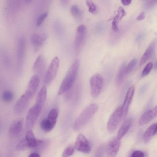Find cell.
Returning <instances> with one entry per match:
<instances>
[{
  "label": "cell",
  "instance_id": "44dd1931",
  "mask_svg": "<svg viewBox=\"0 0 157 157\" xmlns=\"http://www.w3.org/2000/svg\"><path fill=\"white\" fill-rule=\"evenodd\" d=\"M132 123L130 118L127 119L124 122L118 131L117 137L120 140L121 139L128 131Z\"/></svg>",
  "mask_w": 157,
  "mask_h": 157
},
{
  "label": "cell",
  "instance_id": "8992f818",
  "mask_svg": "<svg viewBox=\"0 0 157 157\" xmlns=\"http://www.w3.org/2000/svg\"><path fill=\"white\" fill-rule=\"evenodd\" d=\"M33 96L27 90L22 94L15 104L14 109L17 113L23 112L27 108Z\"/></svg>",
  "mask_w": 157,
  "mask_h": 157
},
{
  "label": "cell",
  "instance_id": "3957f363",
  "mask_svg": "<svg viewBox=\"0 0 157 157\" xmlns=\"http://www.w3.org/2000/svg\"><path fill=\"white\" fill-rule=\"evenodd\" d=\"M103 84V79L99 74L96 73L92 76L90 80V84L91 94L93 98H96L99 95Z\"/></svg>",
  "mask_w": 157,
  "mask_h": 157
},
{
  "label": "cell",
  "instance_id": "4fadbf2b",
  "mask_svg": "<svg viewBox=\"0 0 157 157\" xmlns=\"http://www.w3.org/2000/svg\"><path fill=\"white\" fill-rule=\"evenodd\" d=\"M157 117V105L151 109L144 112L139 121V125L142 126Z\"/></svg>",
  "mask_w": 157,
  "mask_h": 157
},
{
  "label": "cell",
  "instance_id": "8d00e7d4",
  "mask_svg": "<svg viewBox=\"0 0 157 157\" xmlns=\"http://www.w3.org/2000/svg\"><path fill=\"white\" fill-rule=\"evenodd\" d=\"M132 0H121L122 4L124 6L129 5L131 3Z\"/></svg>",
  "mask_w": 157,
  "mask_h": 157
},
{
  "label": "cell",
  "instance_id": "83f0119b",
  "mask_svg": "<svg viewBox=\"0 0 157 157\" xmlns=\"http://www.w3.org/2000/svg\"><path fill=\"white\" fill-rule=\"evenodd\" d=\"M75 148V146L72 145H69L64 150L62 156L67 157L72 155L74 152Z\"/></svg>",
  "mask_w": 157,
  "mask_h": 157
},
{
  "label": "cell",
  "instance_id": "b9f144b4",
  "mask_svg": "<svg viewBox=\"0 0 157 157\" xmlns=\"http://www.w3.org/2000/svg\"><path fill=\"white\" fill-rule=\"evenodd\" d=\"M141 38V35H139L136 38V41H139L140 40V39Z\"/></svg>",
  "mask_w": 157,
  "mask_h": 157
},
{
  "label": "cell",
  "instance_id": "d4e9b609",
  "mask_svg": "<svg viewBox=\"0 0 157 157\" xmlns=\"http://www.w3.org/2000/svg\"><path fill=\"white\" fill-rule=\"evenodd\" d=\"M40 126L41 128L45 132L50 131L54 127L47 119H44L41 121Z\"/></svg>",
  "mask_w": 157,
  "mask_h": 157
},
{
  "label": "cell",
  "instance_id": "5bb4252c",
  "mask_svg": "<svg viewBox=\"0 0 157 157\" xmlns=\"http://www.w3.org/2000/svg\"><path fill=\"white\" fill-rule=\"evenodd\" d=\"M157 44V39L154 40L148 46L141 57L139 64L141 66L144 64L152 56Z\"/></svg>",
  "mask_w": 157,
  "mask_h": 157
},
{
  "label": "cell",
  "instance_id": "9c48e42d",
  "mask_svg": "<svg viewBox=\"0 0 157 157\" xmlns=\"http://www.w3.org/2000/svg\"><path fill=\"white\" fill-rule=\"evenodd\" d=\"M75 146L77 150L85 153H89L91 149L88 141L82 134H80L78 135Z\"/></svg>",
  "mask_w": 157,
  "mask_h": 157
},
{
  "label": "cell",
  "instance_id": "7402d4cb",
  "mask_svg": "<svg viewBox=\"0 0 157 157\" xmlns=\"http://www.w3.org/2000/svg\"><path fill=\"white\" fill-rule=\"evenodd\" d=\"M47 93L46 86H44L41 88L37 94L36 99V104L42 107L46 101Z\"/></svg>",
  "mask_w": 157,
  "mask_h": 157
},
{
  "label": "cell",
  "instance_id": "4dcf8cb0",
  "mask_svg": "<svg viewBox=\"0 0 157 157\" xmlns=\"http://www.w3.org/2000/svg\"><path fill=\"white\" fill-rule=\"evenodd\" d=\"M13 97L14 95L13 93L9 90L4 91L2 95L3 100L6 102H10L11 101L13 98Z\"/></svg>",
  "mask_w": 157,
  "mask_h": 157
},
{
  "label": "cell",
  "instance_id": "484cf974",
  "mask_svg": "<svg viewBox=\"0 0 157 157\" xmlns=\"http://www.w3.org/2000/svg\"><path fill=\"white\" fill-rule=\"evenodd\" d=\"M25 46V40L21 38L19 41L18 49V58L21 59L23 56Z\"/></svg>",
  "mask_w": 157,
  "mask_h": 157
},
{
  "label": "cell",
  "instance_id": "836d02e7",
  "mask_svg": "<svg viewBox=\"0 0 157 157\" xmlns=\"http://www.w3.org/2000/svg\"><path fill=\"white\" fill-rule=\"evenodd\" d=\"M48 14L47 13H45L42 14L38 18L36 22V26L37 27L40 26L42 23L44 19L48 16Z\"/></svg>",
  "mask_w": 157,
  "mask_h": 157
},
{
  "label": "cell",
  "instance_id": "f546056e",
  "mask_svg": "<svg viewBox=\"0 0 157 157\" xmlns=\"http://www.w3.org/2000/svg\"><path fill=\"white\" fill-rule=\"evenodd\" d=\"M137 61V59L136 58H134L129 62L128 65L126 66V74H128L131 72L136 66Z\"/></svg>",
  "mask_w": 157,
  "mask_h": 157
},
{
  "label": "cell",
  "instance_id": "9a60e30c",
  "mask_svg": "<svg viewBox=\"0 0 157 157\" xmlns=\"http://www.w3.org/2000/svg\"><path fill=\"white\" fill-rule=\"evenodd\" d=\"M25 138L28 143L29 148L40 147L44 144L43 140L36 139L31 130H29L27 132Z\"/></svg>",
  "mask_w": 157,
  "mask_h": 157
},
{
  "label": "cell",
  "instance_id": "ee69618b",
  "mask_svg": "<svg viewBox=\"0 0 157 157\" xmlns=\"http://www.w3.org/2000/svg\"><path fill=\"white\" fill-rule=\"evenodd\" d=\"M156 134H157V123H156Z\"/></svg>",
  "mask_w": 157,
  "mask_h": 157
},
{
  "label": "cell",
  "instance_id": "f1b7e54d",
  "mask_svg": "<svg viewBox=\"0 0 157 157\" xmlns=\"http://www.w3.org/2000/svg\"><path fill=\"white\" fill-rule=\"evenodd\" d=\"M70 11L72 15L76 18L80 17L82 15V12L78 7L76 5H72L70 9Z\"/></svg>",
  "mask_w": 157,
  "mask_h": 157
},
{
  "label": "cell",
  "instance_id": "2e32d148",
  "mask_svg": "<svg viewBox=\"0 0 157 157\" xmlns=\"http://www.w3.org/2000/svg\"><path fill=\"white\" fill-rule=\"evenodd\" d=\"M39 83V76L37 75H33L29 80L26 90L33 96L38 88Z\"/></svg>",
  "mask_w": 157,
  "mask_h": 157
},
{
  "label": "cell",
  "instance_id": "d6986e66",
  "mask_svg": "<svg viewBox=\"0 0 157 157\" xmlns=\"http://www.w3.org/2000/svg\"><path fill=\"white\" fill-rule=\"evenodd\" d=\"M156 123L152 124L146 130L143 136V140L145 143L147 144L150 141L156 134Z\"/></svg>",
  "mask_w": 157,
  "mask_h": 157
},
{
  "label": "cell",
  "instance_id": "e0dca14e",
  "mask_svg": "<svg viewBox=\"0 0 157 157\" xmlns=\"http://www.w3.org/2000/svg\"><path fill=\"white\" fill-rule=\"evenodd\" d=\"M117 13L114 17L112 22V29L114 32L119 30L118 24L122 18L125 15L126 13L122 7H119L117 10Z\"/></svg>",
  "mask_w": 157,
  "mask_h": 157
},
{
  "label": "cell",
  "instance_id": "1f68e13d",
  "mask_svg": "<svg viewBox=\"0 0 157 157\" xmlns=\"http://www.w3.org/2000/svg\"><path fill=\"white\" fill-rule=\"evenodd\" d=\"M86 3L88 8L89 12L95 14L96 12V7L92 0H86Z\"/></svg>",
  "mask_w": 157,
  "mask_h": 157
},
{
  "label": "cell",
  "instance_id": "ba28073f",
  "mask_svg": "<svg viewBox=\"0 0 157 157\" xmlns=\"http://www.w3.org/2000/svg\"><path fill=\"white\" fill-rule=\"evenodd\" d=\"M42 106L36 103L28 111L26 118L27 127L30 128L34 124L41 111Z\"/></svg>",
  "mask_w": 157,
  "mask_h": 157
},
{
  "label": "cell",
  "instance_id": "603a6c76",
  "mask_svg": "<svg viewBox=\"0 0 157 157\" xmlns=\"http://www.w3.org/2000/svg\"><path fill=\"white\" fill-rule=\"evenodd\" d=\"M126 66L125 63L121 65L118 71L116 77V83L117 85H120L123 82L126 73Z\"/></svg>",
  "mask_w": 157,
  "mask_h": 157
},
{
  "label": "cell",
  "instance_id": "ffe728a7",
  "mask_svg": "<svg viewBox=\"0 0 157 157\" xmlns=\"http://www.w3.org/2000/svg\"><path fill=\"white\" fill-rule=\"evenodd\" d=\"M45 34L34 33L31 36L30 39L32 44L35 47H39L44 43L46 39Z\"/></svg>",
  "mask_w": 157,
  "mask_h": 157
},
{
  "label": "cell",
  "instance_id": "d6a6232c",
  "mask_svg": "<svg viewBox=\"0 0 157 157\" xmlns=\"http://www.w3.org/2000/svg\"><path fill=\"white\" fill-rule=\"evenodd\" d=\"M153 67V63L151 62L148 63L143 70L141 74L142 77L147 75L151 71Z\"/></svg>",
  "mask_w": 157,
  "mask_h": 157
},
{
  "label": "cell",
  "instance_id": "5b68a950",
  "mask_svg": "<svg viewBox=\"0 0 157 157\" xmlns=\"http://www.w3.org/2000/svg\"><path fill=\"white\" fill-rule=\"evenodd\" d=\"M122 118V106L118 107L112 114L107 124V129L109 133H112L117 128Z\"/></svg>",
  "mask_w": 157,
  "mask_h": 157
},
{
  "label": "cell",
  "instance_id": "60d3db41",
  "mask_svg": "<svg viewBox=\"0 0 157 157\" xmlns=\"http://www.w3.org/2000/svg\"><path fill=\"white\" fill-rule=\"evenodd\" d=\"M25 2L27 4L31 3L33 0H24Z\"/></svg>",
  "mask_w": 157,
  "mask_h": 157
},
{
  "label": "cell",
  "instance_id": "7bdbcfd3",
  "mask_svg": "<svg viewBox=\"0 0 157 157\" xmlns=\"http://www.w3.org/2000/svg\"><path fill=\"white\" fill-rule=\"evenodd\" d=\"M154 69L155 70H157V60L156 61V62L155 63V64L154 65Z\"/></svg>",
  "mask_w": 157,
  "mask_h": 157
},
{
  "label": "cell",
  "instance_id": "e575fe53",
  "mask_svg": "<svg viewBox=\"0 0 157 157\" xmlns=\"http://www.w3.org/2000/svg\"><path fill=\"white\" fill-rule=\"evenodd\" d=\"M144 156V153L140 150L135 151L132 153L131 155L132 157H143Z\"/></svg>",
  "mask_w": 157,
  "mask_h": 157
},
{
  "label": "cell",
  "instance_id": "30bf717a",
  "mask_svg": "<svg viewBox=\"0 0 157 157\" xmlns=\"http://www.w3.org/2000/svg\"><path fill=\"white\" fill-rule=\"evenodd\" d=\"M120 140L117 137L113 139L109 143L106 149L107 157H114L116 156L120 147Z\"/></svg>",
  "mask_w": 157,
  "mask_h": 157
},
{
  "label": "cell",
  "instance_id": "d590c367",
  "mask_svg": "<svg viewBox=\"0 0 157 157\" xmlns=\"http://www.w3.org/2000/svg\"><path fill=\"white\" fill-rule=\"evenodd\" d=\"M145 18V14L144 12L141 13L136 17V19L137 21H142Z\"/></svg>",
  "mask_w": 157,
  "mask_h": 157
},
{
  "label": "cell",
  "instance_id": "74e56055",
  "mask_svg": "<svg viewBox=\"0 0 157 157\" xmlns=\"http://www.w3.org/2000/svg\"><path fill=\"white\" fill-rule=\"evenodd\" d=\"M40 156L39 154L36 152L32 153L29 156V157H40Z\"/></svg>",
  "mask_w": 157,
  "mask_h": 157
},
{
  "label": "cell",
  "instance_id": "7a4b0ae2",
  "mask_svg": "<svg viewBox=\"0 0 157 157\" xmlns=\"http://www.w3.org/2000/svg\"><path fill=\"white\" fill-rule=\"evenodd\" d=\"M98 109V105L96 103L91 104L85 108L75 122L73 129L77 131L81 129L89 121Z\"/></svg>",
  "mask_w": 157,
  "mask_h": 157
},
{
  "label": "cell",
  "instance_id": "ac0fdd59",
  "mask_svg": "<svg viewBox=\"0 0 157 157\" xmlns=\"http://www.w3.org/2000/svg\"><path fill=\"white\" fill-rule=\"evenodd\" d=\"M45 63L44 57L41 55L39 56L33 65V68L34 71L39 74L42 73L45 69Z\"/></svg>",
  "mask_w": 157,
  "mask_h": 157
},
{
  "label": "cell",
  "instance_id": "6da1fadb",
  "mask_svg": "<svg viewBox=\"0 0 157 157\" xmlns=\"http://www.w3.org/2000/svg\"><path fill=\"white\" fill-rule=\"evenodd\" d=\"M80 66L79 59H75L69 67L63 79L58 91L59 95L69 90L73 85L78 73Z\"/></svg>",
  "mask_w": 157,
  "mask_h": 157
},
{
  "label": "cell",
  "instance_id": "7c38bea8",
  "mask_svg": "<svg viewBox=\"0 0 157 157\" xmlns=\"http://www.w3.org/2000/svg\"><path fill=\"white\" fill-rule=\"evenodd\" d=\"M23 124V119L18 118L15 119L10 124L9 128V133L13 137L16 136L21 132Z\"/></svg>",
  "mask_w": 157,
  "mask_h": 157
},
{
  "label": "cell",
  "instance_id": "cb8c5ba5",
  "mask_svg": "<svg viewBox=\"0 0 157 157\" xmlns=\"http://www.w3.org/2000/svg\"><path fill=\"white\" fill-rule=\"evenodd\" d=\"M59 113V109L56 108L52 109L48 115L47 119L54 126L56 123Z\"/></svg>",
  "mask_w": 157,
  "mask_h": 157
},
{
  "label": "cell",
  "instance_id": "f35d334b",
  "mask_svg": "<svg viewBox=\"0 0 157 157\" xmlns=\"http://www.w3.org/2000/svg\"><path fill=\"white\" fill-rule=\"evenodd\" d=\"M157 3V0H151L149 3V5L152 6Z\"/></svg>",
  "mask_w": 157,
  "mask_h": 157
},
{
  "label": "cell",
  "instance_id": "ab89813d",
  "mask_svg": "<svg viewBox=\"0 0 157 157\" xmlns=\"http://www.w3.org/2000/svg\"><path fill=\"white\" fill-rule=\"evenodd\" d=\"M62 4L64 6L67 5L69 2V0H61Z\"/></svg>",
  "mask_w": 157,
  "mask_h": 157
},
{
  "label": "cell",
  "instance_id": "8fae6325",
  "mask_svg": "<svg viewBox=\"0 0 157 157\" xmlns=\"http://www.w3.org/2000/svg\"><path fill=\"white\" fill-rule=\"evenodd\" d=\"M135 89L132 86L128 89L124 101L122 106V118H124L127 115L129 108L133 99Z\"/></svg>",
  "mask_w": 157,
  "mask_h": 157
},
{
  "label": "cell",
  "instance_id": "4316f807",
  "mask_svg": "<svg viewBox=\"0 0 157 157\" xmlns=\"http://www.w3.org/2000/svg\"><path fill=\"white\" fill-rule=\"evenodd\" d=\"M29 148L28 142L25 138L22 140L16 147L17 151H23Z\"/></svg>",
  "mask_w": 157,
  "mask_h": 157
},
{
  "label": "cell",
  "instance_id": "277c9868",
  "mask_svg": "<svg viewBox=\"0 0 157 157\" xmlns=\"http://www.w3.org/2000/svg\"><path fill=\"white\" fill-rule=\"evenodd\" d=\"M59 64L58 57H54L51 61L43 79L45 84L50 83L54 79L57 72Z\"/></svg>",
  "mask_w": 157,
  "mask_h": 157
},
{
  "label": "cell",
  "instance_id": "52a82bcc",
  "mask_svg": "<svg viewBox=\"0 0 157 157\" xmlns=\"http://www.w3.org/2000/svg\"><path fill=\"white\" fill-rule=\"evenodd\" d=\"M86 29L83 24L79 25L76 29L75 36V46L76 52H79L83 45L86 35Z\"/></svg>",
  "mask_w": 157,
  "mask_h": 157
}]
</instances>
